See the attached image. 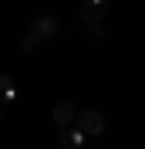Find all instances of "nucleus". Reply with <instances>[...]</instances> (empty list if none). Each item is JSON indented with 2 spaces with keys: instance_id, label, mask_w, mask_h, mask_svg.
Masks as SVG:
<instances>
[{
  "instance_id": "obj_2",
  "label": "nucleus",
  "mask_w": 145,
  "mask_h": 149,
  "mask_svg": "<svg viewBox=\"0 0 145 149\" xmlns=\"http://www.w3.org/2000/svg\"><path fill=\"white\" fill-rule=\"evenodd\" d=\"M30 31H34L37 37H44V41H51V37H57V31H61V20L54 17V14H41V17L30 24Z\"/></svg>"
},
{
  "instance_id": "obj_7",
  "label": "nucleus",
  "mask_w": 145,
  "mask_h": 149,
  "mask_svg": "<svg viewBox=\"0 0 145 149\" xmlns=\"http://www.w3.org/2000/svg\"><path fill=\"white\" fill-rule=\"evenodd\" d=\"M57 146H61V149H78V142H74V136H71V132H57Z\"/></svg>"
},
{
  "instance_id": "obj_3",
  "label": "nucleus",
  "mask_w": 145,
  "mask_h": 149,
  "mask_svg": "<svg viewBox=\"0 0 145 149\" xmlns=\"http://www.w3.org/2000/svg\"><path fill=\"white\" fill-rule=\"evenodd\" d=\"M108 14V0H88L81 7V24H101Z\"/></svg>"
},
{
  "instance_id": "obj_8",
  "label": "nucleus",
  "mask_w": 145,
  "mask_h": 149,
  "mask_svg": "<svg viewBox=\"0 0 145 149\" xmlns=\"http://www.w3.org/2000/svg\"><path fill=\"white\" fill-rule=\"evenodd\" d=\"M0 88H3V95H7V98H14V81H10V74H3V78H0Z\"/></svg>"
},
{
  "instance_id": "obj_6",
  "label": "nucleus",
  "mask_w": 145,
  "mask_h": 149,
  "mask_svg": "<svg viewBox=\"0 0 145 149\" xmlns=\"http://www.w3.org/2000/svg\"><path fill=\"white\" fill-rule=\"evenodd\" d=\"M84 37H88V41H101V37H105V27H101V24H84Z\"/></svg>"
},
{
  "instance_id": "obj_4",
  "label": "nucleus",
  "mask_w": 145,
  "mask_h": 149,
  "mask_svg": "<svg viewBox=\"0 0 145 149\" xmlns=\"http://www.w3.org/2000/svg\"><path fill=\"white\" fill-rule=\"evenodd\" d=\"M74 115H81V112L74 109V102H71V98H61V102L51 109V119H54L61 129H64V125H71V122H74Z\"/></svg>"
},
{
  "instance_id": "obj_5",
  "label": "nucleus",
  "mask_w": 145,
  "mask_h": 149,
  "mask_svg": "<svg viewBox=\"0 0 145 149\" xmlns=\"http://www.w3.org/2000/svg\"><path fill=\"white\" fill-rule=\"evenodd\" d=\"M41 41H44V37H37L34 31H30V34H24V41H20V51H24V54H37V51H41Z\"/></svg>"
},
{
  "instance_id": "obj_1",
  "label": "nucleus",
  "mask_w": 145,
  "mask_h": 149,
  "mask_svg": "<svg viewBox=\"0 0 145 149\" xmlns=\"http://www.w3.org/2000/svg\"><path fill=\"white\" fill-rule=\"evenodd\" d=\"M78 125H81L88 136H101V132H105V115H101L98 109H84L81 115H78Z\"/></svg>"
}]
</instances>
